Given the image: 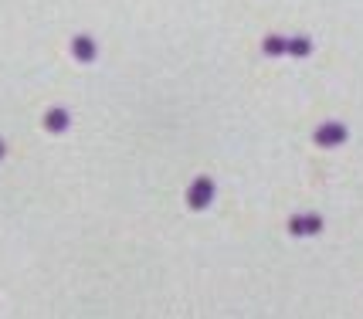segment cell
<instances>
[{
    "instance_id": "7",
    "label": "cell",
    "mask_w": 363,
    "mask_h": 319,
    "mask_svg": "<svg viewBox=\"0 0 363 319\" xmlns=\"http://www.w3.org/2000/svg\"><path fill=\"white\" fill-rule=\"evenodd\" d=\"M68 126V116H65V112H51V116H48V129H65Z\"/></svg>"
},
{
    "instance_id": "2",
    "label": "cell",
    "mask_w": 363,
    "mask_h": 319,
    "mask_svg": "<svg viewBox=\"0 0 363 319\" xmlns=\"http://www.w3.org/2000/svg\"><path fill=\"white\" fill-rule=\"evenodd\" d=\"M347 126L343 123H323V126L313 133V140H316V146H326V150H333V146H343L347 143Z\"/></svg>"
},
{
    "instance_id": "3",
    "label": "cell",
    "mask_w": 363,
    "mask_h": 319,
    "mask_svg": "<svg viewBox=\"0 0 363 319\" xmlns=\"http://www.w3.org/2000/svg\"><path fill=\"white\" fill-rule=\"evenodd\" d=\"M289 231H292L296 238L319 235V231H323V218H316V214H299V218H292V221H289Z\"/></svg>"
},
{
    "instance_id": "5",
    "label": "cell",
    "mask_w": 363,
    "mask_h": 319,
    "mask_svg": "<svg viewBox=\"0 0 363 319\" xmlns=\"http://www.w3.org/2000/svg\"><path fill=\"white\" fill-rule=\"evenodd\" d=\"M262 51H265V55H272V58L285 55V38H279V34H269V38L262 41Z\"/></svg>"
},
{
    "instance_id": "6",
    "label": "cell",
    "mask_w": 363,
    "mask_h": 319,
    "mask_svg": "<svg viewBox=\"0 0 363 319\" xmlns=\"http://www.w3.org/2000/svg\"><path fill=\"white\" fill-rule=\"evenodd\" d=\"M75 55H79L82 62H92V58H95V45L89 41V38H79V41H75Z\"/></svg>"
},
{
    "instance_id": "1",
    "label": "cell",
    "mask_w": 363,
    "mask_h": 319,
    "mask_svg": "<svg viewBox=\"0 0 363 319\" xmlns=\"http://www.w3.org/2000/svg\"><path fill=\"white\" fill-rule=\"evenodd\" d=\"M211 201H214V180H211V177H197L187 191V204L194 211H204Z\"/></svg>"
},
{
    "instance_id": "4",
    "label": "cell",
    "mask_w": 363,
    "mask_h": 319,
    "mask_svg": "<svg viewBox=\"0 0 363 319\" xmlns=\"http://www.w3.org/2000/svg\"><path fill=\"white\" fill-rule=\"evenodd\" d=\"M285 51L289 55H296V58H306V55H313V41L299 34V38H285Z\"/></svg>"
}]
</instances>
